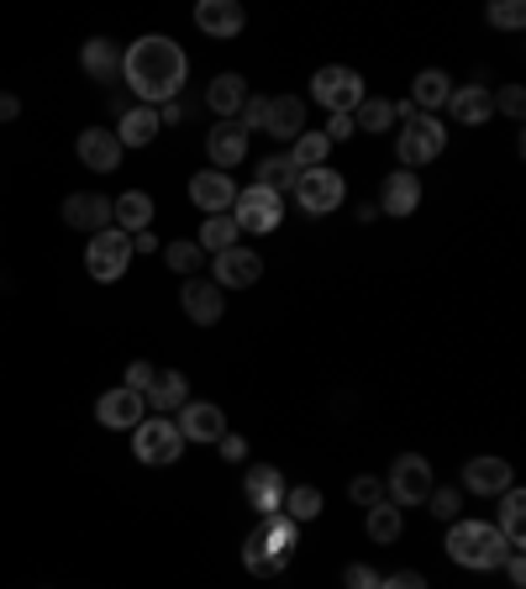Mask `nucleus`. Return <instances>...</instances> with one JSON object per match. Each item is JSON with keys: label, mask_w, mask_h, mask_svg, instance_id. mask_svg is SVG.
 Wrapping results in <instances>:
<instances>
[{"label": "nucleus", "mask_w": 526, "mask_h": 589, "mask_svg": "<svg viewBox=\"0 0 526 589\" xmlns=\"http://www.w3.org/2000/svg\"><path fill=\"white\" fill-rule=\"evenodd\" d=\"M353 132H358L353 127V116H327V132H322V137H327V143H348Z\"/></svg>", "instance_id": "46"}, {"label": "nucleus", "mask_w": 526, "mask_h": 589, "mask_svg": "<svg viewBox=\"0 0 526 589\" xmlns=\"http://www.w3.org/2000/svg\"><path fill=\"white\" fill-rule=\"evenodd\" d=\"M143 416H148V400H143V395H132L127 385H116V390H106L101 400H95V421L111 427V432H132Z\"/></svg>", "instance_id": "12"}, {"label": "nucleus", "mask_w": 526, "mask_h": 589, "mask_svg": "<svg viewBox=\"0 0 526 589\" xmlns=\"http://www.w3.org/2000/svg\"><path fill=\"white\" fill-rule=\"evenodd\" d=\"M64 221L74 227V232H106V227H116L111 221V200L106 196H95V190H80V196H69L64 200Z\"/></svg>", "instance_id": "18"}, {"label": "nucleus", "mask_w": 526, "mask_h": 589, "mask_svg": "<svg viewBox=\"0 0 526 589\" xmlns=\"http://www.w3.org/2000/svg\"><path fill=\"white\" fill-rule=\"evenodd\" d=\"M132 238L127 232H116V227H106V232H95L85 248V269H90V280H101V284H116L122 274L132 269Z\"/></svg>", "instance_id": "7"}, {"label": "nucleus", "mask_w": 526, "mask_h": 589, "mask_svg": "<svg viewBox=\"0 0 526 589\" xmlns=\"http://www.w3.org/2000/svg\"><path fill=\"white\" fill-rule=\"evenodd\" d=\"M206 154L217 164V175L238 169L242 158H248V132H242L238 122H221V127H211V137H206Z\"/></svg>", "instance_id": "20"}, {"label": "nucleus", "mask_w": 526, "mask_h": 589, "mask_svg": "<svg viewBox=\"0 0 526 589\" xmlns=\"http://www.w3.org/2000/svg\"><path fill=\"white\" fill-rule=\"evenodd\" d=\"M74 148H80V164L95 169V175H116V169H122V143H116L111 127H85Z\"/></svg>", "instance_id": "14"}, {"label": "nucleus", "mask_w": 526, "mask_h": 589, "mask_svg": "<svg viewBox=\"0 0 526 589\" xmlns=\"http://www.w3.org/2000/svg\"><path fill=\"white\" fill-rule=\"evenodd\" d=\"M505 574H511V585H516V589L526 585V558H522V547H516V553H505Z\"/></svg>", "instance_id": "49"}, {"label": "nucleus", "mask_w": 526, "mask_h": 589, "mask_svg": "<svg viewBox=\"0 0 526 589\" xmlns=\"http://www.w3.org/2000/svg\"><path fill=\"white\" fill-rule=\"evenodd\" d=\"M227 217L238 221V232H274L280 221H285V196H274V190H263V185H248L238 200H232V211Z\"/></svg>", "instance_id": "8"}, {"label": "nucleus", "mask_w": 526, "mask_h": 589, "mask_svg": "<svg viewBox=\"0 0 526 589\" xmlns=\"http://www.w3.org/2000/svg\"><path fill=\"white\" fill-rule=\"evenodd\" d=\"M269 137H280V143H295L301 132H306V101L301 95H274L269 101Z\"/></svg>", "instance_id": "21"}, {"label": "nucleus", "mask_w": 526, "mask_h": 589, "mask_svg": "<svg viewBox=\"0 0 526 589\" xmlns=\"http://www.w3.org/2000/svg\"><path fill=\"white\" fill-rule=\"evenodd\" d=\"M238 127L242 132H263V127H269V95H248V101H242Z\"/></svg>", "instance_id": "39"}, {"label": "nucleus", "mask_w": 526, "mask_h": 589, "mask_svg": "<svg viewBox=\"0 0 526 589\" xmlns=\"http://www.w3.org/2000/svg\"><path fill=\"white\" fill-rule=\"evenodd\" d=\"M196 27H200V32H211V38H242L248 17H242L238 0H200V6H196Z\"/></svg>", "instance_id": "19"}, {"label": "nucleus", "mask_w": 526, "mask_h": 589, "mask_svg": "<svg viewBox=\"0 0 526 589\" xmlns=\"http://www.w3.org/2000/svg\"><path fill=\"white\" fill-rule=\"evenodd\" d=\"M448 95H453V80H448L442 69H421L417 80H411V106L427 111V116L438 106H448Z\"/></svg>", "instance_id": "30"}, {"label": "nucleus", "mask_w": 526, "mask_h": 589, "mask_svg": "<svg viewBox=\"0 0 526 589\" xmlns=\"http://www.w3.org/2000/svg\"><path fill=\"white\" fill-rule=\"evenodd\" d=\"M158 127H164V122H158V111H154V106H132V111H122V127H116V143H122V154H127V148H148V143L158 137Z\"/></svg>", "instance_id": "25"}, {"label": "nucleus", "mask_w": 526, "mask_h": 589, "mask_svg": "<svg viewBox=\"0 0 526 589\" xmlns=\"http://www.w3.org/2000/svg\"><path fill=\"white\" fill-rule=\"evenodd\" d=\"M280 511H285L295 526H301V522H316V516H322V490L295 484V490H285V505H280Z\"/></svg>", "instance_id": "34"}, {"label": "nucleus", "mask_w": 526, "mask_h": 589, "mask_svg": "<svg viewBox=\"0 0 526 589\" xmlns=\"http://www.w3.org/2000/svg\"><path fill=\"white\" fill-rule=\"evenodd\" d=\"M185 400H190V379H185L179 369H164L154 379V390H148V411H154V416H175Z\"/></svg>", "instance_id": "28"}, {"label": "nucleus", "mask_w": 526, "mask_h": 589, "mask_svg": "<svg viewBox=\"0 0 526 589\" xmlns=\"http://www.w3.org/2000/svg\"><path fill=\"white\" fill-rule=\"evenodd\" d=\"M190 200H196V211H206V217H227L232 200H238V185H232V175L206 169V175L190 179Z\"/></svg>", "instance_id": "16"}, {"label": "nucleus", "mask_w": 526, "mask_h": 589, "mask_svg": "<svg viewBox=\"0 0 526 589\" xmlns=\"http://www.w3.org/2000/svg\"><path fill=\"white\" fill-rule=\"evenodd\" d=\"M379 589H427V579L406 568V574H390V579H379Z\"/></svg>", "instance_id": "48"}, {"label": "nucleus", "mask_w": 526, "mask_h": 589, "mask_svg": "<svg viewBox=\"0 0 526 589\" xmlns=\"http://www.w3.org/2000/svg\"><path fill=\"white\" fill-rule=\"evenodd\" d=\"M522 516H526V495L522 484H511V490H501V532L511 547H522Z\"/></svg>", "instance_id": "33"}, {"label": "nucleus", "mask_w": 526, "mask_h": 589, "mask_svg": "<svg viewBox=\"0 0 526 589\" xmlns=\"http://www.w3.org/2000/svg\"><path fill=\"white\" fill-rule=\"evenodd\" d=\"M385 490H390V505H427V495L438 490L432 484V463L421 459V453H406V459L390 463V480H385Z\"/></svg>", "instance_id": "9"}, {"label": "nucleus", "mask_w": 526, "mask_h": 589, "mask_svg": "<svg viewBox=\"0 0 526 589\" xmlns=\"http://www.w3.org/2000/svg\"><path fill=\"white\" fill-rule=\"evenodd\" d=\"M179 306H185V316H190L196 327H217L221 311H227V290H221L217 280H185Z\"/></svg>", "instance_id": "13"}, {"label": "nucleus", "mask_w": 526, "mask_h": 589, "mask_svg": "<svg viewBox=\"0 0 526 589\" xmlns=\"http://www.w3.org/2000/svg\"><path fill=\"white\" fill-rule=\"evenodd\" d=\"M185 74H190V59H185V48L175 38H164V32H148V38H137V43L122 53V80L127 90L137 95V106H169L185 85Z\"/></svg>", "instance_id": "1"}, {"label": "nucleus", "mask_w": 526, "mask_h": 589, "mask_svg": "<svg viewBox=\"0 0 526 589\" xmlns=\"http://www.w3.org/2000/svg\"><path fill=\"white\" fill-rule=\"evenodd\" d=\"M390 122H394V101H385V95H364L358 111H353V127L364 132H385Z\"/></svg>", "instance_id": "35"}, {"label": "nucleus", "mask_w": 526, "mask_h": 589, "mask_svg": "<svg viewBox=\"0 0 526 589\" xmlns=\"http://www.w3.org/2000/svg\"><path fill=\"white\" fill-rule=\"evenodd\" d=\"M442 148H448V127H442L438 116H427V111H411V116H406V127H400V143H394L400 164L417 175L421 164H432Z\"/></svg>", "instance_id": "4"}, {"label": "nucleus", "mask_w": 526, "mask_h": 589, "mask_svg": "<svg viewBox=\"0 0 526 589\" xmlns=\"http://www.w3.org/2000/svg\"><path fill=\"white\" fill-rule=\"evenodd\" d=\"M80 64H85L90 80H106V85H116V74H122V48L111 43V38H90L85 53H80Z\"/></svg>", "instance_id": "29"}, {"label": "nucleus", "mask_w": 526, "mask_h": 589, "mask_svg": "<svg viewBox=\"0 0 526 589\" xmlns=\"http://www.w3.org/2000/svg\"><path fill=\"white\" fill-rule=\"evenodd\" d=\"M242 101H248V80H242V74H217L211 90H206V106L217 111L221 122H238Z\"/></svg>", "instance_id": "27"}, {"label": "nucleus", "mask_w": 526, "mask_h": 589, "mask_svg": "<svg viewBox=\"0 0 526 589\" xmlns=\"http://www.w3.org/2000/svg\"><path fill=\"white\" fill-rule=\"evenodd\" d=\"M132 453H137V463L169 469V463H179V453H185V437H179V427L169 416H143V421L132 427Z\"/></svg>", "instance_id": "5"}, {"label": "nucleus", "mask_w": 526, "mask_h": 589, "mask_svg": "<svg viewBox=\"0 0 526 589\" xmlns=\"http://www.w3.org/2000/svg\"><path fill=\"white\" fill-rule=\"evenodd\" d=\"M175 416H179L175 427L185 442H221V437H227V411L211 406V400H185Z\"/></svg>", "instance_id": "11"}, {"label": "nucleus", "mask_w": 526, "mask_h": 589, "mask_svg": "<svg viewBox=\"0 0 526 589\" xmlns=\"http://www.w3.org/2000/svg\"><path fill=\"white\" fill-rule=\"evenodd\" d=\"M154 379H158V369L148 364V358H137V364H127V379H122V385H127L132 395H143V400H148V390H154Z\"/></svg>", "instance_id": "42"}, {"label": "nucleus", "mask_w": 526, "mask_h": 589, "mask_svg": "<svg viewBox=\"0 0 526 589\" xmlns=\"http://www.w3.org/2000/svg\"><path fill=\"white\" fill-rule=\"evenodd\" d=\"M511 463L505 459H469L463 463V490H474V495H501L511 490Z\"/></svg>", "instance_id": "23"}, {"label": "nucleus", "mask_w": 526, "mask_h": 589, "mask_svg": "<svg viewBox=\"0 0 526 589\" xmlns=\"http://www.w3.org/2000/svg\"><path fill=\"white\" fill-rule=\"evenodd\" d=\"M295 543H301V526L290 522L285 511L259 516V522H253V532L242 537V568H248L253 579H274V574H285V568H290Z\"/></svg>", "instance_id": "2"}, {"label": "nucleus", "mask_w": 526, "mask_h": 589, "mask_svg": "<svg viewBox=\"0 0 526 589\" xmlns=\"http://www.w3.org/2000/svg\"><path fill=\"white\" fill-rule=\"evenodd\" d=\"M369 537L374 543H394L400 537V526H406V516H400V505H390V501H379V505H369Z\"/></svg>", "instance_id": "37"}, {"label": "nucleus", "mask_w": 526, "mask_h": 589, "mask_svg": "<svg viewBox=\"0 0 526 589\" xmlns=\"http://www.w3.org/2000/svg\"><path fill=\"white\" fill-rule=\"evenodd\" d=\"M343 196H348V185H343V175H337L332 164L306 169V175L295 179V200H301V211H306V217H327V211H337Z\"/></svg>", "instance_id": "10"}, {"label": "nucleus", "mask_w": 526, "mask_h": 589, "mask_svg": "<svg viewBox=\"0 0 526 589\" xmlns=\"http://www.w3.org/2000/svg\"><path fill=\"white\" fill-rule=\"evenodd\" d=\"M343 585L348 589H379V574H374L369 564H348L343 568Z\"/></svg>", "instance_id": "44"}, {"label": "nucleus", "mask_w": 526, "mask_h": 589, "mask_svg": "<svg viewBox=\"0 0 526 589\" xmlns=\"http://www.w3.org/2000/svg\"><path fill=\"white\" fill-rule=\"evenodd\" d=\"M132 253H158V238L154 232H137V238H132Z\"/></svg>", "instance_id": "50"}, {"label": "nucleus", "mask_w": 526, "mask_h": 589, "mask_svg": "<svg viewBox=\"0 0 526 589\" xmlns=\"http://www.w3.org/2000/svg\"><path fill=\"white\" fill-rule=\"evenodd\" d=\"M200 248H206V253H227V248H238L242 242V232H238V221L232 217H206L200 221Z\"/></svg>", "instance_id": "32"}, {"label": "nucleus", "mask_w": 526, "mask_h": 589, "mask_svg": "<svg viewBox=\"0 0 526 589\" xmlns=\"http://www.w3.org/2000/svg\"><path fill=\"white\" fill-rule=\"evenodd\" d=\"M505 553H516V547L505 543L495 522H453V532H448V558L463 568H501Z\"/></svg>", "instance_id": "3"}, {"label": "nucleus", "mask_w": 526, "mask_h": 589, "mask_svg": "<svg viewBox=\"0 0 526 589\" xmlns=\"http://www.w3.org/2000/svg\"><path fill=\"white\" fill-rule=\"evenodd\" d=\"M501 111H505V116H522V111H526L522 85H505V90H501Z\"/></svg>", "instance_id": "47"}, {"label": "nucleus", "mask_w": 526, "mask_h": 589, "mask_svg": "<svg viewBox=\"0 0 526 589\" xmlns=\"http://www.w3.org/2000/svg\"><path fill=\"white\" fill-rule=\"evenodd\" d=\"M327 154H332V143L322 137V132H301L295 143H290V164L306 175V169H322L327 164Z\"/></svg>", "instance_id": "31"}, {"label": "nucleus", "mask_w": 526, "mask_h": 589, "mask_svg": "<svg viewBox=\"0 0 526 589\" xmlns=\"http://www.w3.org/2000/svg\"><path fill=\"white\" fill-rule=\"evenodd\" d=\"M111 221H116V232L137 238V232H148V227H154V200L143 196V190H127V196L111 200Z\"/></svg>", "instance_id": "24"}, {"label": "nucleus", "mask_w": 526, "mask_h": 589, "mask_svg": "<svg viewBox=\"0 0 526 589\" xmlns=\"http://www.w3.org/2000/svg\"><path fill=\"white\" fill-rule=\"evenodd\" d=\"M242 490H248V505H253L259 516H274V511L285 505V480H280V469H269V463H259Z\"/></svg>", "instance_id": "22"}, {"label": "nucleus", "mask_w": 526, "mask_h": 589, "mask_svg": "<svg viewBox=\"0 0 526 589\" xmlns=\"http://www.w3.org/2000/svg\"><path fill=\"white\" fill-rule=\"evenodd\" d=\"M490 27L522 32V27H526V6H522V0H501V6H490Z\"/></svg>", "instance_id": "40"}, {"label": "nucleus", "mask_w": 526, "mask_h": 589, "mask_svg": "<svg viewBox=\"0 0 526 589\" xmlns=\"http://www.w3.org/2000/svg\"><path fill=\"white\" fill-rule=\"evenodd\" d=\"M427 511H432L438 522H459L463 495H459V490H432V495H427Z\"/></svg>", "instance_id": "41"}, {"label": "nucleus", "mask_w": 526, "mask_h": 589, "mask_svg": "<svg viewBox=\"0 0 526 589\" xmlns=\"http://www.w3.org/2000/svg\"><path fill=\"white\" fill-rule=\"evenodd\" d=\"M448 106H453V122H463V127H480V122H490L495 116V95L484 85H463L448 95Z\"/></svg>", "instance_id": "26"}, {"label": "nucleus", "mask_w": 526, "mask_h": 589, "mask_svg": "<svg viewBox=\"0 0 526 589\" xmlns=\"http://www.w3.org/2000/svg\"><path fill=\"white\" fill-rule=\"evenodd\" d=\"M421 206V179L411 169H394L379 185V217H411Z\"/></svg>", "instance_id": "17"}, {"label": "nucleus", "mask_w": 526, "mask_h": 589, "mask_svg": "<svg viewBox=\"0 0 526 589\" xmlns=\"http://www.w3.org/2000/svg\"><path fill=\"white\" fill-rule=\"evenodd\" d=\"M311 95H316L332 116H353L358 101H364L369 90H364V74H358V69L327 64V69H316V74H311Z\"/></svg>", "instance_id": "6"}, {"label": "nucleus", "mask_w": 526, "mask_h": 589, "mask_svg": "<svg viewBox=\"0 0 526 589\" xmlns=\"http://www.w3.org/2000/svg\"><path fill=\"white\" fill-rule=\"evenodd\" d=\"M164 263L175 269V274H185V280H196V269H200V242L196 238H179L164 248Z\"/></svg>", "instance_id": "38"}, {"label": "nucleus", "mask_w": 526, "mask_h": 589, "mask_svg": "<svg viewBox=\"0 0 526 589\" xmlns=\"http://www.w3.org/2000/svg\"><path fill=\"white\" fill-rule=\"evenodd\" d=\"M348 495H353L358 505H364V511H369V505L385 501V480H374V474H358V480L348 484Z\"/></svg>", "instance_id": "43"}, {"label": "nucleus", "mask_w": 526, "mask_h": 589, "mask_svg": "<svg viewBox=\"0 0 526 589\" xmlns=\"http://www.w3.org/2000/svg\"><path fill=\"white\" fill-rule=\"evenodd\" d=\"M17 111H22V101H17V95H6V90H0V122H11V116H17Z\"/></svg>", "instance_id": "51"}, {"label": "nucleus", "mask_w": 526, "mask_h": 589, "mask_svg": "<svg viewBox=\"0 0 526 589\" xmlns=\"http://www.w3.org/2000/svg\"><path fill=\"white\" fill-rule=\"evenodd\" d=\"M217 448H221V459H227V463H242V459H248V437H238V432H227Z\"/></svg>", "instance_id": "45"}, {"label": "nucleus", "mask_w": 526, "mask_h": 589, "mask_svg": "<svg viewBox=\"0 0 526 589\" xmlns=\"http://www.w3.org/2000/svg\"><path fill=\"white\" fill-rule=\"evenodd\" d=\"M295 179H301V169L290 164V154H274V158H263L259 164V185L263 190H274V196H280V190H295Z\"/></svg>", "instance_id": "36"}, {"label": "nucleus", "mask_w": 526, "mask_h": 589, "mask_svg": "<svg viewBox=\"0 0 526 589\" xmlns=\"http://www.w3.org/2000/svg\"><path fill=\"white\" fill-rule=\"evenodd\" d=\"M263 280V259L253 253V248H227V253H217V284L221 290H248V284Z\"/></svg>", "instance_id": "15"}]
</instances>
